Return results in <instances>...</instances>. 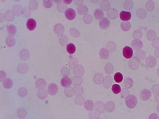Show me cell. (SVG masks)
Instances as JSON below:
<instances>
[{
	"mask_svg": "<svg viewBox=\"0 0 159 119\" xmlns=\"http://www.w3.org/2000/svg\"><path fill=\"white\" fill-rule=\"evenodd\" d=\"M125 104L129 108L132 109L134 108L137 104V97L133 95H128L125 99Z\"/></svg>",
	"mask_w": 159,
	"mask_h": 119,
	"instance_id": "cell-1",
	"label": "cell"
},
{
	"mask_svg": "<svg viewBox=\"0 0 159 119\" xmlns=\"http://www.w3.org/2000/svg\"><path fill=\"white\" fill-rule=\"evenodd\" d=\"M152 93L151 91L147 89H144L141 91L140 93V98L142 101H147L151 98Z\"/></svg>",
	"mask_w": 159,
	"mask_h": 119,
	"instance_id": "cell-2",
	"label": "cell"
},
{
	"mask_svg": "<svg viewBox=\"0 0 159 119\" xmlns=\"http://www.w3.org/2000/svg\"><path fill=\"white\" fill-rule=\"evenodd\" d=\"M65 14L66 18L69 20H73L76 17V12L73 8L67 9L65 12Z\"/></svg>",
	"mask_w": 159,
	"mask_h": 119,
	"instance_id": "cell-3",
	"label": "cell"
},
{
	"mask_svg": "<svg viewBox=\"0 0 159 119\" xmlns=\"http://www.w3.org/2000/svg\"><path fill=\"white\" fill-rule=\"evenodd\" d=\"M133 50L129 46H125L123 48L122 54L123 57L126 59H130L133 56Z\"/></svg>",
	"mask_w": 159,
	"mask_h": 119,
	"instance_id": "cell-4",
	"label": "cell"
},
{
	"mask_svg": "<svg viewBox=\"0 0 159 119\" xmlns=\"http://www.w3.org/2000/svg\"><path fill=\"white\" fill-rule=\"evenodd\" d=\"M129 67L132 70H136L137 69L139 66V62L138 59L136 57H133L129 62Z\"/></svg>",
	"mask_w": 159,
	"mask_h": 119,
	"instance_id": "cell-5",
	"label": "cell"
},
{
	"mask_svg": "<svg viewBox=\"0 0 159 119\" xmlns=\"http://www.w3.org/2000/svg\"><path fill=\"white\" fill-rule=\"evenodd\" d=\"M99 25L102 29H106L110 26V20L106 17L103 18L100 20L99 22Z\"/></svg>",
	"mask_w": 159,
	"mask_h": 119,
	"instance_id": "cell-6",
	"label": "cell"
},
{
	"mask_svg": "<svg viewBox=\"0 0 159 119\" xmlns=\"http://www.w3.org/2000/svg\"><path fill=\"white\" fill-rule=\"evenodd\" d=\"M119 17L122 21H128L131 18V14L130 12H126V11H122L120 12Z\"/></svg>",
	"mask_w": 159,
	"mask_h": 119,
	"instance_id": "cell-7",
	"label": "cell"
},
{
	"mask_svg": "<svg viewBox=\"0 0 159 119\" xmlns=\"http://www.w3.org/2000/svg\"><path fill=\"white\" fill-rule=\"evenodd\" d=\"M131 45L134 49L139 50L143 47V43L142 41L140 40H134L132 42Z\"/></svg>",
	"mask_w": 159,
	"mask_h": 119,
	"instance_id": "cell-8",
	"label": "cell"
},
{
	"mask_svg": "<svg viewBox=\"0 0 159 119\" xmlns=\"http://www.w3.org/2000/svg\"><path fill=\"white\" fill-rule=\"evenodd\" d=\"M36 26V22L33 18H29L27 20L26 22V27L27 28L30 30L32 31L35 29Z\"/></svg>",
	"mask_w": 159,
	"mask_h": 119,
	"instance_id": "cell-9",
	"label": "cell"
},
{
	"mask_svg": "<svg viewBox=\"0 0 159 119\" xmlns=\"http://www.w3.org/2000/svg\"><path fill=\"white\" fill-rule=\"evenodd\" d=\"M146 63L148 67L150 68H153L156 64V60L154 57L150 56L146 59Z\"/></svg>",
	"mask_w": 159,
	"mask_h": 119,
	"instance_id": "cell-10",
	"label": "cell"
},
{
	"mask_svg": "<svg viewBox=\"0 0 159 119\" xmlns=\"http://www.w3.org/2000/svg\"><path fill=\"white\" fill-rule=\"evenodd\" d=\"M107 15L111 19H115L118 16V13L116 9L110 8L107 11Z\"/></svg>",
	"mask_w": 159,
	"mask_h": 119,
	"instance_id": "cell-11",
	"label": "cell"
},
{
	"mask_svg": "<svg viewBox=\"0 0 159 119\" xmlns=\"http://www.w3.org/2000/svg\"><path fill=\"white\" fill-rule=\"evenodd\" d=\"M58 92V87L55 84H51L48 87V92L50 95H55Z\"/></svg>",
	"mask_w": 159,
	"mask_h": 119,
	"instance_id": "cell-12",
	"label": "cell"
},
{
	"mask_svg": "<svg viewBox=\"0 0 159 119\" xmlns=\"http://www.w3.org/2000/svg\"><path fill=\"white\" fill-rule=\"evenodd\" d=\"M133 85V81L131 78H126L124 79L123 85L124 86L125 88H130L131 87H132Z\"/></svg>",
	"mask_w": 159,
	"mask_h": 119,
	"instance_id": "cell-13",
	"label": "cell"
},
{
	"mask_svg": "<svg viewBox=\"0 0 159 119\" xmlns=\"http://www.w3.org/2000/svg\"><path fill=\"white\" fill-rule=\"evenodd\" d=\"M61 83L64 87H68L72 84L71 80L68 77H64L61 80Z\"/></svg>",
	"mask_w": 159,
	"mask_h": 119,
	"instance_id": "cell-14",
	"label": "cell"
},
{
	"mask_svg": "<svg viewBox=\"0 0 159 119\" xmlns=\"http://www.w3.org/2000/svg\"><path fill=\"white\" fill-rule=\"evenodd\" d=\"M120 26L123 31H127L131 28V24L128 21H123L121 23Z\"/></svg>",
	"mask_w": 159,
	"mask_h": 119,
	"instance_id": "cell-15",
	"label": "cell"
},
{
	"mask_svg": "<svg viewBox=\"0 0 159 119\" xmlns=\"http://www.w3.org/2000/svg\"><path fill=\"white\" fill-rule=\"evenodd\" d=\"M66 50L69 54H73L76 52V48L73 43H69L66 47Z\"/></svg>",
	"mask_w": 159,
	"mask_h": 119,
	"instance_id": "cell-16",
	"label": "cell"
},
{
	"mask_svg": "<svg viewBox=\"0 0 159 119\" xmlns=\"http://www.w3.org/2000/svg\"><path fill=\"white\" fill-rule=\"evenodd\" d=\"M133 6V4L132 1L127 0L125 1L123 4V7L125 10H130L132 9Z\"/></svg>",
	"mask_w": 159,
	"mask_h": 119,
	"instance_id": "cell-17",
	"label": "cell"
},
{
	"mask_svg": "<svg viewBox=\"0 0 159 119\" xmlns=\"http://www.w3.org/2000/svg\"><path fill=\"white\" fill-rule=\"evenodd\" d=\"M137 16L138 18L144 19L145 18L146 16V12L143 8H139L137 10Z\"/></svg>",
	"mask_w": 159,
	"mask_h": 119,
	"instance_id": "cell-18",
	"label": "cell"
},
{
	"mask_svg": "<svg viewBox=\"0 0 159 119\" xmlns=\"http://www.w3.org/2000/svg\"><path fill=\"white\" fill-rule=\"evenodd\" d=\"M94 16L97 19H100L104 16V13L101 9H96L94 12Z\"/></svg>",
	"mask_w": 159,
	"mask_h": 119,
	"instance_id": "cell-19",
	"label": "cell"
},
{
	"mask_svg": "<svg viewBox=\"0 0 159 119\" xmlns=\"http://www.w3.org/2000/svg\"><path fill=\"white\" fill-rule=\"evenodd\" d=\"M106 48H107V49L111 53L114 52L116 49V45L113 42H110L108 43H107Z\"/></svg>",
	"mask_w": 159,
	"mask_h": 119,
	"instance_id": "cell-20",
	"label": "cell"
},
{
	"mask_svg": "<svg viewBox=\"0 0 159 119\" xmlns=\"http://www.w3.org/2000/svg\"><path fill=\"white\" fill-rule=\"evenodd\" d=\"M106 110L108 112H111L114 110L115 108V105L114 103L112 101H109L106 104L105 106Z\"/></svg>",
	"mask_w": 159,
	"mask_h": 119,
	"instance_id": "cell-21",
	"label": "cell"
},
{
	"mask_svg": "<svg viewBox=\"0 0 159 119\" xmlns=\"http://www.w3.org/2000/svg\"><path fill=\"white\" fill-rule=\"evenodd\" d=\"M100 56L103 59H107L109 57V53L108 50L105 48H103L100 51Z\"/></svg>",
	"mask_w": 159,
	"mask_h": 119,
	"instance_id": "cell-22",
	"label": "cell"
},
{
	"mask_svg": "<svg viewBox=\"0 0 159 119\" xmlns=\"http://www.w3.org/2000/svg\"><path fill=\"white\" fill-rule=\"evenodd\" d=\"M155 4L152 1H148L146 4V8L147 10L151 12L154 9Z\"/></svg>",
	"mask_w": 159,
	"mask_h": 119,
	"instance_id": "cell-23",
	"label": "cell"
},
{
	"mask_svg": "<svg viewBox=\"0 0 159 119\" xmlns=\"http://www.w3.org/2000/svg\"><path fill=\"white\" fill-rule=\"evenodd\" d=\"M142 35H143V34L141 30L140 29H137L134 32L133 37V38L135 39V40H139L142 37Z\"/></svg>",
	"mask_w": 159,
	"mask_h": 119,
	"instance_id": "cell-24",
	"label": "cell"
},
{
	"mask_svg": "<svg viewBox=\"0 0 159 119\" xmlns=\"http://www.w3.org/2000/svg\"><path fill=\"white\" fill-rule=\"evenodd\" d=\"M114 79L117 83L121 82L123 79V76L120 72H116L114 75Z\"/></svg>",
	"mask_w": 159,
	"mask_h": 119,
	"instance_id": "cell-25",
	"label": "cell"
},
{
	"mask_svg": "<svg viewBox=\"0 0 159 119\" xmlns=\"http://www.w3.org/2000/svg\"><path fill=\"white\" fill-rule=\"evenodd\" d=\"M156 34L155 32L153 30H149L147 34V38L149 41H152L156 38Z\"/></svg>",
	"mask_w": 159,
	"mask_h": 119,
	"instance_id": "cell-26",
	"label": "cell"
},
{
	"mask_svg": "<svg viewBox=\"0 0 159 119\" xmlns=\"http://www.w3.org/2000/svg\"><path fill=\"white\" fill-rule=\"evenodd\" d=\"M135 55L137 57H138L139 59H141V60H143L144 59H145V57H146V54L144 52V51L143 50H137L136 53H135Z\"/></svg>",
	"mask_w": 159,
	"mask_h": 119,
	"instance_id": "cell-27",
	"label": "cell"
},
{
	"mask_svg": "<svg viewBox=\"0 0 159 119\" xmlns=\"http://www.w3.org/2000/svg\"><path fill=\"white\" fill-rule=\"evenodd\" d=\"M112 83V78L111 77H106L105 79V80H104V82L103 83L104 86L105 87H106V85L107 84L106 88H108L109 87L111 86Z\"/></svg>",
	"mask_w": 159,
	"mask_h": 119,
	"instance_id": "cell-28",
	"label": "cell"
},
{
	"mask_svg": "<svg viewBox=\"0 0 159 119\" xmlns=\"http://www.w3.org/2000/svg\"><path fill=\"white\" fill-rule=\"evenodd\" d=\"M112 91L115 94H118L121 92V87L118 84H113L112 86Z\"/></svg>",
	"mask_w": 159,
	"mask_h": 119,
	"instance_id": "cell-29",
	"label": "cell"
},
{
	"mask_svg": "<svg viewBox=\"0 0 159 119\" xmlns=\"http://www.w3.org/2000/svg\"><path fill=\"white\" fill-rule=\"evenodd\" d=\"M77 10L79 13V14L81 15H83V14H85L87 13L88 12V9L87 8L84 6H80L77 8Z\"/></svg>",
	"mask_w": 159,
	"mask_h": 119,
	"instance_id": "cell-30",
	"label": "cell"
},
{
	"mask_svg": "<svg viewBox=\"0 0 159 119\" xmlns=\"http://www.w3.org/2000/svg\"><path fill=\"white\" fill-rule=\"evenodd\" d=\"M110 6L111 4L108 1H103L101 5V7L104 10H106L107 8L110 7Z\"/></svg>",
	"mask_w": 159,
	"mask_h": 119,
	"instance_id": "cell-31",
	"label": "cell"
},
{
	"mask_svg": "<svg viewBox=\"0 0 159 119\" xmlns=\"http://www.w3.org/2000/svg\"><path fill=\"white\" fill-rule=\"evenodd\" d=\"M93 106L94 104L93 103V102L91 101H87L85 103V106L88 110H91L93 108Z\"/></svg>",
	"mask_w": 159,
	"mask_h": 119,
	"instance_id": "cell-32",
	"label": "cell"
},
{
	"mask_svg": "<svg viewBox=\"0 0 159 119\" xmlns=\"http://www.w3.org/2000/svg\"><path fill=\"white\" fill-rule=\"evenodd\" d=\"M113 71V67L112 66V65L110 64V63H108L107 64L106 67H105V71L107 73H111Z\"/></svg>",
	"mask_w": 159,
	"mask_h": 119,
	"instance_id": "cell-33",
	"label": "cell"
},
{
	"mask_svg": "<svg viewBox=\"0 0 159 119\" xmlns=\"http://www.w3.org/2000/svg\"><path fill=\"white\" fill-rule=\"evenodd\" d=\"M129 92L126 88H123L122 91H121V96L123 98H126L127 96L129 95Z\"/></svg>",
	"mask_w": 159,
	"mask_h": 119,
	"instance_id": "cell-34",
	"label": "cell"
},
{
	"mask_svg": "<svg viewBox=\"0 0 159 119\" xmlns=\"http://www.w3.org/2000/svg\"><path fill=\"white\" fill-rule=\"evenodd\" d=\"M159 85H154L152 87V91L155 94H158L159 92Z\"/></svg>",
	"mask_w": 159,
	"mask_h": 119,
	"instance_id": "cell-35",
	"label": "cell"
},
{
	"mask_svg": "<svg viewBox=\"0 0 159 119\" xmlns=\"http://www.w3.org/2000/svg\"><path fill=\"white\" fill-rule=\"evenodd\" d=\"M152 46L156 48H159V38L158 37L154 39V41L152 42Z\"/></svg>",
	"mask_w": 159,
	"mask_h": 119,
	"instance_id": "cell-36",
	"label": "cell"
},
{
	"mask_svg": "<svg viewBox=\"0 0 159 119\" xmlns=\"http://www.w3.org/2000/svg\"><path fill=\"white\" fill-rule=\"evenodd\" d=\"M149 119H158L159 117L157 115V114H152L151 115V116L149 117Z\"/></svg>",
	"mask_w": 159,
	"mask_h": 119,
	"instance_id": "cell-37",
	"label": "cell"
},
{
	"mask_svg": "<svg viewBox=\"0 0 159 119\" xmlns=\"http://www.w3.org/2000/svg\"><path fill=\"white\" fill-rule=\"evenodd\" d=\"M155 56H156L157 58H159V49H158V48H157V49L155 51Z\"/></svg>",
	"mask_w": 159,
	"mask_h": 119,
	"instance_id": "cell-38",
	"label": "cell"
},
{
	"mask_svg": "<svg viewBox=\"0 0 159 119\" xmlns=\"http://www.w3.org/2000/svg\"><path fill=\"white\" fill-rule=\"evenodd\" d=\"M64 3H65L66 4H70L72 2V1H68V2H67V1H64Z\"/></svg>",
	"mask_w": 159,
	"mask_h": 119,
	"instance_id": "cell-39",
	"label": "cell"
},
{
	"mask_svg": "<svg viewBox=\"0 0 159 119\" xmlns=\"http://www.w3.org/2000/svg\"><path fill=\"white\" fill-rule=\"evenodd\" d=\"M157 98H156V97H155V98L156 99V101L158 103V99H159V98H158V94H157Z\"/></svg>",
	"mask_w": 159,
	"mask_h": 119,
	"instance_id": "cell-40",
	"label": "cell"
}]
</instances>
